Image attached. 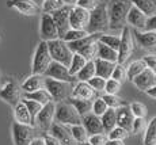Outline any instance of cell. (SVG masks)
I'll use <instances>...</instances> for the list:
<instances>
[{
  "label": "cell",
  "instance_id": "cell-1",
  "mask_svg": "<svg viewBox=\"0 0 156 145\" xmlns=\"http://www.w3.org/2000/svg\"><path fill=\"white\" fill-rule=\"evenodd\" d=\"M132 3L129 0H110L107 5L109 29H124L126 25V16Z\"/></svg>",
  "mask_w": 156,
  "mask_h": 145
},
{
  "label": "cell",
  "instance_id": "cell-2",
  "mask_svg": "<svg viewBox=\"0 0 156 145\" xmlns=\"http://www.w3.org/2000/svg\"><path fill=\"white\" fill-rule=\"evenodd\" d=\"M102 33H91L77 41L67 42L73 53L82 54L86 60H94L97 57V42Z\"/></svg>",
  "mask_w": 156,
  "mask_h": 145
},
{
  "label": "cell",
  "instance_id": "cell-3",
  "mask_svg": "<svg viewBox=\"0 0 156 145\" xmlns=\"http://www.w3.org/2000/svg\"><path fill=\"white\" fill-rule=\"evenodd\" d=\"M106 29H109L107 5L99 3L94 10L90 11V19L86 30L88 34H91V33H103Z\"/></svg>",
  "mask_w": 156,
  "mask_h": 145
},
{
  "label": "cell",
  "instance_id": "cell-4",
  "mask_svg": "<svg viewBox=\"0 0 156 145\" xmlns=\"http://www.w3.org/2000/svg\"><path fill=\"white\" fill-rule=\"evenodd\" d=\"M55 121L61 125H79L82 123V115L69 102H57L55 110Z\"/></svg>",
  "mask_w": 156,
  "mask_h": 145
},
{
  "label": "cell",
  "instance_id": "cell-5",
  "mask_svg": "<svg viewBox=\"0 0 156 145\" xmlns=\"http://www.w3.org/2000/svg\"><path fill=\"white\" fill-rule=\"evenodd\" d=\"M44 87H45V90L49 92V95L52 96L53 102L67 101L68 98H71L72 88H73V87H72V83L50 79V77H46V76H45Z\"/></svg>",
  "mask_w": 156,
  "mask_h": 145
},
{
  "label": "cell",
  "instance_id": "cell-6",
  "mask_svg": "<svg viewBox=\"0 0 156 145\" xmlns=\"http://www.w3.org/2000/svg\"><path fill=\"white\" fill-rule=\"evenodd\" d=\"M48 49H49L50 57L57 62H61L62 65L69 66L73 52L69 49L68 44L61 38H56V40L48 41Z\"/></svg>",
  "mask_w": 156,
  "mask_h": 145
},
{
  "label": "cell",
  "instance_id": "cell-7",
  "mask_svg": "<svg viewBox=\"0 0 156 145\" xmlns=\"http://www.w3.org/2000/svg\"><path fill=\"white\" fill-rule=\"evenodd\" d=\"M50 61H52V57H50L49 49H48V42L41 41L35 49L34 57H33V73L44 75Z\"/></svg>",
  "mask_w": 156,
  "mask_h": 145
},
{
  "label": "cell",
  "instance_id": "cell-8",
  "mask_svg": "<svg viewBox=\"0 0 156 145\" xmlns=\"http://www.w3.org/2000/svg\"><path fill=\"white\" fill-rule=\"evenodd\" d=\"M12 138L15 145H30L35 138V130L33 125L15 122L12 123Z\"/></svg>",
  "mask_w": 156,
  "mask_h": 145
},
{
  "label": "cell",
  "instance_id": "cell-9",
  "mask_svg": "<svg viewBox=\"0 0 156 145\" xmlns=\"http://www.w3.org/2000/svg\"><path fill=\"white\" fill-rule=\"evenodd\" d=\"M55 110H56V102L50 101L46 104L42 106L38 114L34 118V123L37 125V128H40L41 130L48 132L52 126V123L55 122Z\"/></svg>",
  "mask_w": 156,
  "mask_h": 145
},
{
  "label": "cell",
  "instance_id": "cell-10",
  "mask_svg": "<svg viewBox=\"0 0 156 145\" xmlns=\"http://www.w3.org/2000/svg\"><path fill=\"white\" fill-rule=\"evenodd\" d=\"M118 61L117 64H125L126 60L130 57L132 52H133V35L129 27L125 26L122 29V34H121V42H119V48H118Z\"/></svg>",
  "mask_w": 156,
  "mask_h": 145
},
{
  "label": "cell",
  "instance_id": "cell-11",
  "mask_svg": "<svg viewBox=\"0 0 156 145\" xmlns=\"http://www.w3.org/2000/svg\"><path fill=\"white\" fill-rule=\"evenodd\" d=\"M44 76L50 77V79H56V80H61V81H68V83H72L76 77L72 76L68 71V66L62 65L61 62H57L55 60L50 61L49 66L46 68Z\"/></svg>",
  "mask_w": 156,
  "mask_h": 145
},
{
  "label": "cell",
  "instance_id": "cell-12",
  "mask_svg": "<svg viewBox=\"0 0 156 145\" xmlns=\"http://www.w3.org/2000/svg\"><path fill=\"white\" fill-rule=\"evenodd\" d=\"M0 98L11 106H15L18 102L22 101V98H20V88L16 81L8 80L3 86H0Z\"/></svg>",
  "mask_w": 156,
  "mask_h": 145
},
{
  "label": "cell",
  "instance_id": "cell-13",
  "mask_svg": "<svg viewBox=\"0 0 156 145\" xmlns=\"http://www.w3.org/2000/svg\"><path fill=\"white\" fill-rule=\"evenodd\" d=\"M69 10H71L69 5H64V7H61L60 10H57L55 12L50 14L53 18V20H55V25L57 27L58 38H61V40L65 35V33L71 29V26H69Z\"/></svg>",
  "mask_w": 156,
  "mask_h": 145
},
{
  "label": "cell",
  "instance_id": "cell-14",
  "mask_svg": "<svg viewBox=\"0 0 156 145\" xmlns=\"http://www.w3.org/2000/svg\"><path fill=\"white\" fill-rule=\"evenodd\" d=\"M90 19V11L84 10L82 7L73 5L69 10V26L71 29H80L86 30Z\"/></svg>",
  "mask_w": 156,
  "mask_h": 145
},
{
  "label": "cell",
  "instance_id": "cell-15",
  "mask_svg": "<svg viewBox=\"0 0 156 145\" xmlns=\"http://www.w3.org/2000/svg\"><path fill=\"white\" fill-rule=\"evenodd\" d=\"M40 35L42 41H52L58 38V33H57V27L55 25L52 15L44 14L41 16V27H40Z\"/></svg>",
  "mask_w": 156,
  "mask_h": 145
},
{
  "label": "cell",
  "instance_id": "cell-16",
  "mask_svg": "<svg viewBox=\"0 0 156 145\" xmlns=\"http://www.w3.org/2000/svg\"><path fill=\"white\" fill-rule=\"evenodd\" d=\"M48 132H49V134H52L53 137H56L61 145L77 144L76 141L73 140V137H72V134L69 132V126H67V125H61V123H58V122H53Z\"/></svg>",
  "mask_w": 156,
  "mask_h": 145
},
{
  "label": "cell",
  "instance_id": "cell-17",
  "mask_svg": "<svg viewBox=\"0 0 156 145\" xmlns=\"http://www.w3.org/2000/svg\"><path fill=\"white\" fill-rule=\"evenodd\" d=\"M7 7L15 8L23 15H37L40 12V7L33 0H7Z\"/></svg>",
  "mask_w": 156,
  "mask_h": 145
},
{
  "label": "cell",
  "instance_id": "cell-18",
  "mask_svg": "<svg viewBox=\"0 0 156 145\" xmlns=\"http://www.w3.org/2000/svg\"><path fill=\"white\" fill-rule=\"evenodd\" d=\"M82 125H83V128L86 129V132L88 136L105 133L101 117L95 115V114H92V113H88V114H86V115L82 117Z\"/></svg>",
  "mask_w": 156,
  "mask_h": 145
},
{
  "label": "cell",
  "instance_id": "cell-19",
  "mask_svg": "<svg viewBox=\"0 0 156 145\" xmlns=\"http://www.w3.org/2000/svg\"><path fill=\"white\" fill-rule=\"evenodd\" d=\"M115 117H117V126L124 128L125 130L129 133L132 132V125H133L134 115L132 114L129 106H119L118 108H115Z\"/></svg>",
  "mask_w": 156,
  "mask_h": 145
},
{
  "label": "cell",
  "instance_id": "cell-20",
  "mask_svg": "<svg viewBox=\"0 0 156 145\" xmlns=\"http://www.w3.org/2000/svg\"><path fill=\"white\" fill-rule=\"evenodd\" d=\"M147 19H148V16H147L141 10H139V8L133 4L130 5L128 16H126L128 25L133 26L134 29H137V30H144L145 29V25H147Z\"/></svg>",
  "mask_w": 156,
  "mask_h": 145
},
{
  "label": "cell",
  "instance_id": "cell-21",
  "mask_svg": "<svg viewBox=\"0 0 156 145\" xmlns=\"http://www.w3.org/2000/svg\"><path fill=\"white\" fill-rule=\"evenodd\" d=\"M133 83L140 91L145 92L148 88H151L155 84V72H152L149 68H145L143 72H140L133 79Z\"/></svg>",
  "mask_w": 156,
  "mask_h": 145
},
{
  "label": "cell",
  "instance_id": "cell-22",
  "mask_svg": "<svg viewBox=\"0 0 156 145\" xmlns=\"http://www.w3.org/2000/svg\"><path fill=\"white\" fill-rule=\"evenodd\" d=\"M134 37H136L137 42L140 46L144 49H154L156 48V31H134Z\"/></svg>",
  "mask_w": 156,
  "mask_h": 145
},
{
  "label": "cell",
  "instance_id": "cell-23",
  "mask_svg": "<svg viewBox=\"0 0 156 145\" xmlns=\"http://www.w3.org/2000/svg\"><path fill=\"white\" fill-rule=\"evenodd\" d=\"M44 83H45V76L44 75H35L33 73L30 77L25 80V83L20 86V90L23 92H33V91H37V90H41V88H45L44 87Z\"/></svg>",
  "mask_w": 156,
  "mask_h": 145
},
{
  "label": "cell",
  "instance_id": "cell-24",
  "mask_svg": "<svg viewBox=\"0 0 156 145\" xmlns=\"http://www.w3.org/2000/svg\"><path fill=\"white\" fill-rule=\"evenodd\" d=\"M95 91L91 88L87 81H79L76 86L72 88V95L71 98H77V99H94Z\"/></svg>",
  "mask_w": 156,
  "mask_h": 145
},
{
  "label": "cell",
  "instance_id": "cell-25",
  "mask_svg": "<svg viewBox=\"0 0 156 145\" xmlns=\"http://www.w3.org/2000/svg\"><path fill=\"white\" fill-rule=\"evenodd\" d=\"M14 115H15V121L19 123H25V125H34V119L30 115L27 107L25 106L22 101L18 102L14 106Z\"/></svg>",
  "mask_w": 156,
  "mask_h": 145
},
{
  "label": "cell",
  "instance_id": "cell-26",
  "mask_svg": "<svg viewBox=\"0 0 156 145\" xmlns=\"http://www.w3.org/2000/svg\"><path fill=\"white\" fill-rule=\"evenodd\" d=\"M94 62H95V75L103 77V79H110L112 72L117 62H110L102 58H94Z\"/></svg>",
  "mask_w": 156,
  "mask_h": 145
},
{
  "label": "cell",
  "instance_id": "cell-27",
  "mask_svg": "<svg viewBox=\"0 0 156 145\" xmlns=\"http://www.w3.org/2000/svg\"><path fill=\"white\" fill-rule=\"evenodd\" d=\"M95 58H102L110 62H117L118 61V52L98 41L97 42V57Z\"/></svg>",
  "mask_w": 156,
  "mask_h": 145
},
{
  "label": "cell",
  "instance_id": "cell-28",
  "mask_svg": "<svg viewBox=\"0 0 156 145\" xmlns=\"http://www.w3.org/2000/svg\"><path fill=\"white\" fill-rule=\"evenodd\" d=\"M95 76V62L94 60H87V62L83 65V68L75 75L76 80L79 81H88L91 77Z\"/></svg>",
  "mask_w": 156,
  "mask_h": 145
},
{
  "label": "cell",
  "instance_id": "cell-29",
  "mask_svg": "<svg viewBox=\"0 0 156 145\" xmlns=\"http://www.w3.org/2000/svg\"><path fill=\"white\" fill-rule=\"evenodd\" d=\"M69 103L76 108V111L80 115H86V114L91 113L92 110V99H77V98H71Z\"/></svg>",
  "mask_w": 156,
  "mask_h": 145
},
{
  "label": "cell",
  "instance_id": "cell-30",
  "mask_svg": "<svg viewBox=\"0 0 156 145\" xmlns=\"http://www.w3.org/2000/svg\"><path fill=\"white\" fill-rule=\"evenodd\" d=\"M133 5L141 10L147 16L156 14V0H129Z\"/></svg>",
  "mask_w": 156,
  "mask_h": 145
},
{
  "label": "cell",
  "instance_id": "cell-31",
  "mask_svg": "<svg viewBox=\"0 0 156 145\" xmlns=\"http://www.w3.org/2000/svg\"><path fill=\"white\" fill-rule=\"evenodd\" d=\"M102 125H103L105 133L110 132L114 126H117V117H115V108H107L101 115Z\"/></svg>",
  "mask_w": 156,
  "mask_h": 145
},
{
  "label": "cell",
  "instance_id": "cell-32",
  "mask_svg": "<svg viewBox=\"0 0 156 145\" xmlns=\"http://www.w3.org/2000/svg\"><path fill=\"white\" fill-rule=\"evenodd\" d=\"M23 98L26 99H31V101H35L41 104H46L48 102L53 101L52 96L49 95V92L46 91L45 88H41V90H37V91H33V92H26L23 95Z\"/></svg>",
  "mask_w": 156,
  "mask_h": 145
},
{
  "label": "cell",
  "instance_id": "cell-33",
  "mask_svg": "<svg viewBox=\"0 0 156 145\" xmlns=\"http://www.w3.org/2000/svg\"><path fill=\"white\" fill-rule=\"evenodd\" d=\"M144 145H156V117L151 119L144 130Z\"/></svg>",
  "mask_w": 156,
  "mask_h": 145
},
{
  "label": "cell",
  "instance_id": "cell-34",
  "mask_svg": "<svg viewBox=\"0 0 156 145\" xmlns=\"http://www.w3.org/2000/svg\"><path fill=\"white\" fill-rule=\"evenodd\" d=\"M69 132H71L72 137H73V140L76 141L77 144L86 143V141L88 140V134H87L86 129L83 128L82 123H79V125H71L69 126Z\"/></svg>",
  "mask_w": 156,
  "mask_h": 145
},
{
  "label": "cell",
  "instance_id": "cell-35",
  "mask_svg": "<svg viewBox=\"0 0 156 145\" xmlns=\"http://www.w3.org/2000/svg\"><path fill=\"white\" fill-rule=\"evenodd\" d=\"M145 68H147V66H145V62L143 61V58L133 61V62H132V64L126 68V77H128V80L133 81L134 77H136L137 75L140 73V72H143Z\"/></svg>",
  "mask_w": 156,
  "mask_h": 145
},
{
  "label": "cell",
  "instance_id": "cell-36",
  "mask_svg": "<svg viewBox=\"0 0 156 145\" xmlns=\"http://www.w3.org/2000/svg\"><path fill=\"white\" fill-rule=\"evenodd\" d=\"M86 62H87V60L82 56V54L73 53V56H72V60H71V64H69V66H68V71H69V73L72 75V76H75V75H76L77 72H79L80 69L83 68V65H84Z\"/></svg>",
  "mask_w": 156,
  "mask_h": 145
},
{
  "label": "cell",
  "instance_id": "cell-37",
  "mask_svg": "<svg viewBox=\"0 0 156 145\" xmlns=\"http://www.w3.org/2000/svg\"><path fill=\"white\" fill-rule=\"evenodd\" d=\"M102 44L107 45L109 48H112L114 50H118L119 48V42H121V35H110V34H105L102 33L99 40H98Z\"/></svg>",
  "mask_w": 156,
  "mask_h": 145
},
{
  "label": "cell",
  "instance_id": "cell-38",
  "mask_svg": "<svg viewBox=\"0 0 156 145\" xmlns=\"http://www.w3.org/2000/svg\"><path fill=\"white\" fill-rule=\"evenodd\" d=\"M62 0H44L42 3V11L44 14H52L55 11L60 10L61 7H64Z\"/></svg>",
  "mask_w": 156,
  "mask_h": 145
},
{
  "label": "cell",
  "instance_id": "cell-39",
  "mask_svg": "<svg viewBox=\"0 0 156 145\" xmlns=\"http://www.w3.org/2000/svg\"><path fill=\"white\" fill-rule=\"evenodd\" d=\"M107 134V140H122L124 141L126 137H129V133L128 130H125L124 128H119V126H114L110 132L106 133Z\"/></svg>",
  "mask_w": 156,
  "mask_h": 145
},
{
  "label": "cell",
  "instance_id": "cell-40",
  "mask_svg": "<svg viewBox=\"0 0 156 145\" xmlns=\"http://www.w3.org/2000/svg\"><path fill=\"white\" fill-rule=\"evenodd\" d=\"M88 34L87 33V30H80V29H69L67 33H65V35L62 37V40L65 42H72V41H77L80 40V38L86 37V35Z\"/></svg>",
  "mask_w": 156,
  "mask_h": 145
},
{
  "label": "cell",
  "instance_id": "cell-41",
  "mask_svg": "<svg viewBox=\"0 0 156 145\" xmlns=\"http://www.w3.org/2000/svg\"><path fill=\"white\" fill-rule=\"evenodd\" d=\"M105 101V103L107 104L109 108H118L119 106H122V101L115 95V94H105L101 96Z\"/></svg>",
  "mask_w": 156,
  "mask_h": 145
},
{
  "label": "cell",
  "instance_id": "cell-42",
  "mask_svg": "<svg viewBox=\"0 0 156 145\" xmlns=\"http://www.w3.org/2000/svg\"><path fill=\"white\" fill-rule=\"evenodd\" d=\"M106 80L107 79H103V77L95 75V76L91 77L87 83L91 86V88L94 90L95 92H105V84H106Z\"/></svg>",
  "mask_w": 156,
  "mask_h": 145
},
{
  "label": "cell",
  "instance_id": "cell-43",
  "mask_svg": "<svg viewBox=\"0 0 156 145\" xmlns=\"http://www.w3.org/2000/svg\"><path fill=\"white\" fill-rule=\"evenodd\" d=\"M22 102L25 103L26 107H27V110H29L30 115L33 117V119L35 118V115L38 114V111H40L41 108H42V106H44V104L38 103V102L31 101V99H26V98H23V99H22Z\"/></svg>",
  "mask_w": 156,
  "mask_h": 145
},
{
  "label": "cell",
  "instance_id": "cell-44",
  "mask_svg": "<svg viewBox=\"0 0 156 145\" xmlns=\"http://www.w3.org/2000/svg\"><path fill=\"white\" fill-rule=\"evenodd\" d=\"M129 108H130L132 114H133L136 118H145L147 107L143 103H140V102H133V103L129 106Z\"/></svg>",
  "mask_w": 156,
  "mask_h": 145
},
{
  "label": "cell",
  "instance_id": "cell-45",
  "mask_svg": "<svg viewBox=\"0 0 156 145\" xmlns=\"http://www.w3.org/2000/svg\"><path fill=\"white\" fill-rule=\"evenodd\" d=\"M107 108H109V107H107V104L105 103V101L102 98H97L95 101H92V110H91V113L95 114V115L101 117L102 114L107 110Z\"/></svg>",
  "mask_w": 156,
  "mask_h": 145
},
{
  "label": "cell",
  "instance_id": "cell-46",
  "mask_svg": "<svg viewBox=\"0 0 156 145\" xmlns=\"http://www.w3.org/2000/svg\"><path fill=\"white\" fill-rule=\"evenodd\" d=\"M119 88H121V81L114 80L112 77L106 80V84H105V92L106 94H115L117 95Z\"/></svg>",
  "mask_w": 156,
  "mask_h": 145
},
{
  "label": "cell",
  "instance_id": "cell-47",
  "mask_svg": "<svg viewBox=\"0 0 156 145\" xmlns=\"http://www.w3.org/2000/svg\"><path fill=\"white\" fill-rule=\"evenodd\" d=\"M145 128H147L145 118H136V117H134L130 133H133V134H140V133H143L145 130Z\"/></svg>",
  "mask_w": 156,
  "mask_h": 145
},
{
  "label": "cell",
  "instance_id": "cell-48",
  "mask_svg": "<svg viewBox=\"0 0 156 145\" xmlns=\"http://www.w3.org/2000/svg\"><path fill=\"white\" fill-rule=\"evenodd\" d=\"M112 79L114 80H118V81H122L126 77V71H125V68L122 66L121 64H115V66H114L113 72H112Z\"/></svg>",
  "mask_w": 156,
  "mask_h": 145
},
{
  "label": "cell",
  "instance_id": "cell-49",
  "mask_svg": "<svg viewBox=\"0 0 156 145\" xmlns=\"http://www.w3.org/2000/svg\"><path fill=\"white\" fill-rule=\"evenodd\" d=\"M87 141H88L90 144H92V145H106L107 134H105V133H99V134L88 136V140Z\"/></svg>",
  "mask_w": 156,
  "mask_h": 145
},
{
  "label": "cell",
  "instance_id": "cell-50",
  "mask_svg": "<svg viewBox=\"0 0 156 145\" xmlns=\"http://www.w3.org/2000/svg\"><path fill=\"white\" fill-rule=\"evenodd\" d=\"M99 3H101L99 0H77L76 5L77 7L84 8V10H87V11H91V10H94Z\"/></svg>",
  "mask_w": 156,
  "mask_h": 145
},
{
  "label": "cell",
  "instance_id": "cell-51",
  "mask_svg": "<svg viewBox=\"0 0 156 145\" xmlns=\"http://www.w3.org/2000/svg\"><path fill=\"white\" fill-rule=\"evenodd\" d=\"M143 61L145 62L147 68H149L152 72L156 73V54H148V56L143 57Z\"/></svg>",
  "mask_w": 156,
  "mask_h": 145
},
{
  "label": "cell",
  "instance_id": "cell-52",
  "mask_svg": "<svg viewBox=\"0 0 156 145\" xmlns=\"http://www.w3.org/2000/svg\"><path fill=\"white\" fill-rule=\"evenodd\" d=\"M144 30H147V31H156V14L148 16L145 29H144Z\"/></svg>",
  "mask_w": 156,
  "mask_h": 145
},
{
  "label": "cell",
  "instance_id": "cell-53",
  "mask_svg": "<svg viewBox=\"0 0 156 145\" xmlns=\"http://www.w3.org/2000/svg\"><path fill=\"white\" fill-rule=\"evenodd\" d=\"M42 140H44L45 145H61V144H60V141L57 140L56 137H53L52 134H45Z\"/></svg>",
  "mask_w": 156,
  "mask_h": 145
},
{
  "label": "cell",
  "instance_id": "cell-54",
  "mask_svg": "<svg viewBox=\"0 0 156 145\" xmlns=\"http://www.w3.org/2000/svg\"><path fill=\"white\" fill-rule=\"evenodd\" d=\"M145 92H147V95H148V96H151V98L156 99V84H154V86H152L151 88L147 90Z\"/></svg>",
  "mask_w": 156,
  "mask_h": 145
},
{
  "label": "cell",
  "instance_id": "cell-55",
  "mask_svg": "<svg viewBox=\"0 0 156 145\" xmlns=\"http://www.w3.org/2000/svg\"><path fill=\"white\" fill-rule=\"evenodd\" d=\"M106 145H125L122 140H107Z\"/></svg>",
  "mask_w": 156,
  "mask_h": 145
},
{
  "label": "cell",
  "instance_id": "cell-56",
  "mask_svg": "<svg viewBox=\"0 0 156 145\" xmlns=\"http://www.w3.org/2000/svg\"><path fill=\"white\" fill-rule=\"evenodd\" d=\"M30 145H45L44 144V140L42 138H34V140L31 141V144Z\"/></svg>",
  "mask_w": 156,
  "mask_h": 145
},
{
  "label": "cell",
  "instance_id": "cell-57",
  "mask_svg": "<svg viewBox=\"0 0 156 145\" xmlns=\"http://www.w3.org/2000/svg\"><path fill=\"white\" fill-rule=\"evenodd\" d=\"M76 2H77V0H62V3H64L65 5H69V7L76 5Z\"/></svg>",
  "mask_w": 156,
  "mask_h": 145
},
{
  "label": "cell",
  "instance_id": "cell-58",
  "mask_svg": "<svg viewBox=\"0 0 156 145\" xmlns=\"http://www.w3.org/2000/svg\"><path fill=\"white\" fill-rule=\"evenodd\" d=\"M80 145H92V144H90V143H88V141H86V143H82V144H80Z\"/></svg>",
  "mask_w": 156,
  "mask_h": 145
},
{
  "label": "cell",
  "instance_id": "cell-59",
  "mask_svg": "<svg viewBox=\"0 0 156 145\" xmlns=\"http://www.w3.org/2000/svg\"><path fill=\"white\" fill-rule=\"evenodd\" d=\"M155 84H156V73H155Z\"/></svg>",
  "mask_w": 156,
  "mask_h": 145
}]
</instances>
